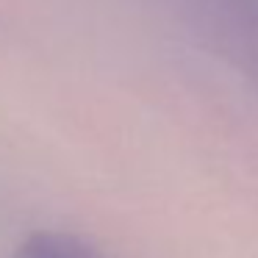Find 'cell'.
Returning a JSON list of instances; mask_svg holds the SVG:
<instances>
[{
	"label": "cell",
	"instance_id": "6da1fadb",
	"mask_svg": "<svg viewBox=\"0 0 258 258\" xmlns=\"http://www.w3.org/2000/svg\"><path fill=\"white\" fill-rule=\"evenodd\" d=\"M12 258H97L92 247H86L81 239L67 233H36L14 252Z\"/></svg>",
	"mask_w": 258,
	"mask_h": 258
}]
</instances>
